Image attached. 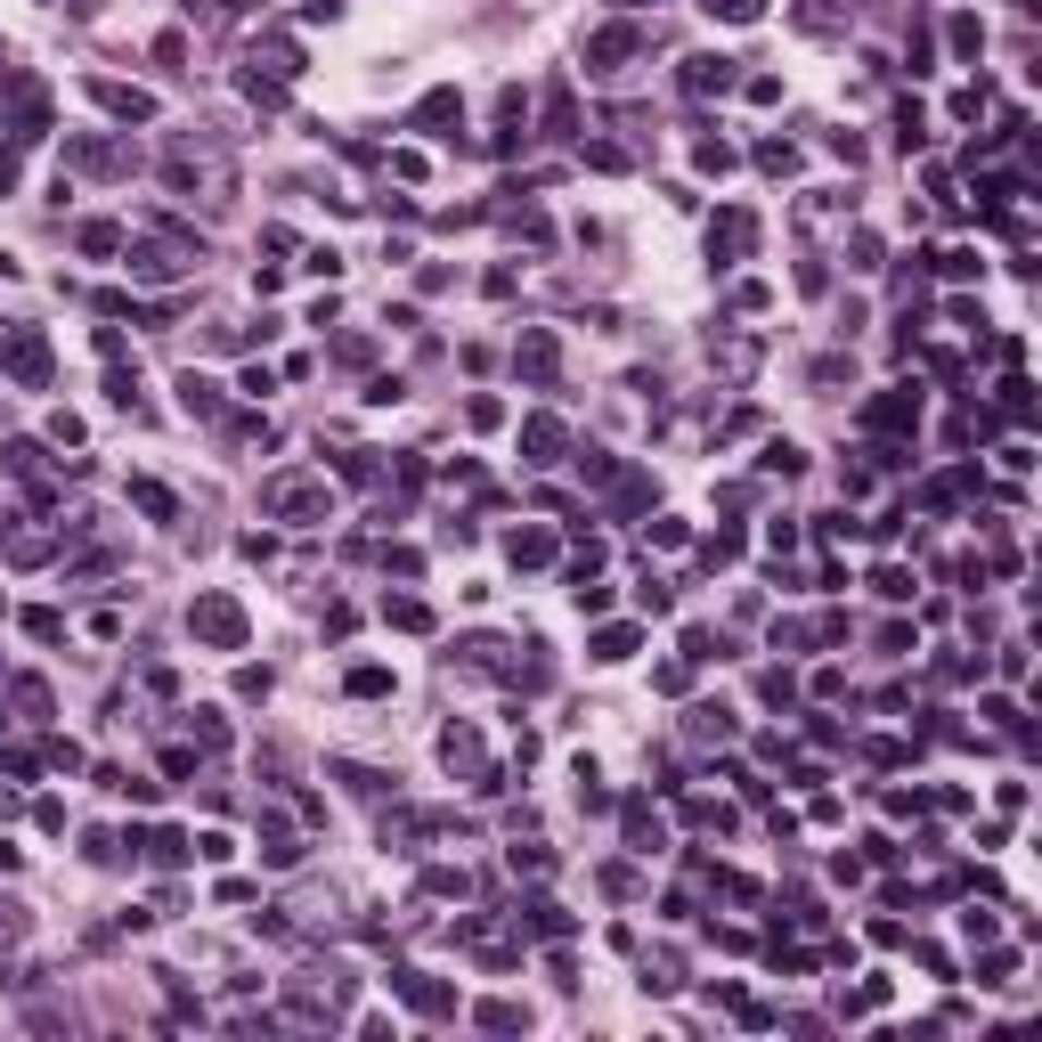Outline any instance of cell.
<instances>
[{
  "mask_svg": "<svg viewBox=\"0 0 1042 1042\" xmlns=\"http://www.w3.org/2000/svg\"><path fill=\"white\" fill-rule=\"evenodd\" d=\"M131 505H139V514H156V522H172L180 514V498L163 481H131Z\"/></svg>",
  "mask_w": 1042,
  "mask_h": 1042,
  "instance_id": "2e32d148",
  "label": "cell"
},
{
  "mask_svg": "<svg viewBox=\"0 0 1042 1042\" xmlns=\"http://www.w3.org/2000/svg\"><path fill=\"white\" fill-rule=\"evenodd\" d=\"M465 416H473V432H498V424H505V407H498V400H473Z\"/></svg>",
  "mask_w": 1042,
  "mask_h": 1042,
  "instance_id": "f546056e",
  "label": "cell"
},
{
  "mask_svg": "<svg viewBox=\"0 0 1042 1042\" xmlns=\"http://www.w3.org/2000/svg\"><path fill=\"white\" fill-rule=\"evenodd\" d=\"M0 367H9L25 391H41V383H49V343H41V327H9V334H0Z\"/></svg>",
  "mask_w": 1042,
  "mask_h": 1042,
  "instance_id": "3957f363",
  "label": "cell"
},
{
  "mask_svg": "<svg viewBox=\"0 0 1042 1042\" xmlns=\"http://www.w3.org/2000/svg\"><path fill=\"white\" fill-rule=\"evenodd\" d=\"M180 407H187V416H220V383L187 367V375H180Z\"/></svg>",
  "mask_w": 1042,
  "mask_h": 1042,
  "instance_id": "4fadbf2b",
  "label": "cell"
},
{
  "mask_svg": "<svg viewBox=\"0 0 1042 1042\" xmlns=\"http://www.w3.org/2000/svg\"><path fill=\"white\" fill-rule=\"evenodd\" d=\"M636 652V627H603V636H594V660H627Z\"/></svg>",
  "mask_w": 1042,
  "mask_h": 1042,
  "instance_id": "7402d4cb",
  "label": "cell"
},
{
  "mask_svg": "<svg viewBox=\"0 0 1042 1042\" xmlns=\"http://www.w3.org/2000/svg\"><path fill=\"white\" fill-rule=\"evenodd\" d=\"M473 1018H481L489 1034H514V1027H529V1010H522V1002H481Z\"/></svg>",
  "mask_w": 1042,
  "mask_h": 1042,
  "instance_id": "d6986e66",
  "label": "cell"
},
{
  "mask_svg": "<svg viewBox=\"0 0 1042 1042\" xmlns=\"http://www.w3.org/2000/svg\"><path fill=\"white\" fill-rule=\"evenodd\" d=\"M749 245H758V212H741V204H725V212L709 220V253H716V261H741Z\"/></svg>",
  "mask_w": 1042,
  "mask_h": 1042,
  "instance_id": "5b68a950",
  "label": "cell"
},
{
  "mask_svg": "<svg viewBox=\"0 0 1042 1042\" xmlns=\"http://www.w3.org/2000/svg\"><path fill=\"white\" fill-rule=\"evenodd\" d=\"M636 49H643V33H636V25H611V33H594V41H587V65H594V74H620Z\"/></svg>",
  "mask_w": 1042,
  "mask_h": 1042,
  "instance_id": "52a82bcc",
  "label": "cell"
},
{
  "mask_svg": "<svg viewBox=\"0 0 1042 1042\" xmlns=\"http://www.w3.org/2000/svg\"><path fill=\"white\" fill-rule=\"evenodd\" d=\"M758 172H774V180H782V172H798V147H782V139H765V147H758Z\"/></svg>",
  "mask_w": 1042,
  "mask_h": 1042,
  "instance_id": "cb8c5ba5",
  "label": "cell"
},
{
  "mask_svg": "<svg viewBox=\"0 0 1042 1042\" xmlns=\"http://www.w3.org/2000/svg\"><path fill=\"white\" fill-rule=\"evenodd\" d=\"M953 49H961V58H978V49H985V33H978V16H953Z\"/></svg>",
  "mask_w": 1042,
  "mask_h": 1042,
  "instance_id": "4316f807",
  "label": "cell"
},
{
  "mask_svg": "<svg viewBox=\"0 0 1042 1042\" xmlns=\"http://www.w3.org/2000/svg\"><path fill=\"white\" fill-rule=\"evenodd\" d=\"M522 449H529V465H554V456H562V424L554 416H529L522 424Z\"/></svg>",
  "mask_w": 1042,
  "mask_h": 1042,
  "instance_id": "8fae6325",
  "label": "cell"
},
{
  "mask_svg": "<svg viewBox=\"0 0 1042 1042\" xmlns=\"http://www.w3.org/2000/svg\"><path fill=\"white\" fill-rule=\"evenodd\" d=\"M261 505H269L278 522H318V514H327V481H310V473H285V481L261 489Z\"/></svg>",
  "mask_w": 1042,
  "mask_h": 1042,
  "instance_id": "7a4b0ae2",
  "label": "cell"
},
{
  "mask_svg": "<svg viewBox=\"0 0 1042 1042\" xmlns=\"http://www.w3.org/2000/svg\"><path fill=\"white\" fill-rule=\"evenodd\" d=\"M871 587H880V594H887V603H912V571H896V562H887V571H880V578H871Z\"/></svg>",
  "mask_w": 1042,
  "mask_h": 1042,
  "instance_id": "d4e9b609",
  "label": "cell"
},
{
  "mask_svg": "<svg viewBox=\"0 0 1042 1042\" xmlns=\"http://www.w3.org/2000/svg\"><path fill=\"white\" fill-rule=\"evenodd\" d=\"M514 929H529V936H571V912H562L554 896H529V904H514Z\"/></svg>",
  "mask_w": 1042,
  "mask_h": 1042,
  "instance_id": "ba28073f",
  "label": "cell"
},
{
  "mask_svg": "<svg viewBox=\"0 0 1042 1042\" xmlns=\"http://www.w3.org/2000/svg\"><path fill=\"white\" fill-rule=\"evenodd\" d=\"M351 692H358V700H375V692H391V669H358V676H351Z\"/></svg>",
  "mask_w": 1042,
  "mask_h": 1042,
  "instance_id": "83f0119b",
  "label": "cell"
},
{
  "mask_svg": "<svg viewBox=\"0 0 1042 1042\" xmlns=\"http://www.w3.org/2000/svg\"><path fill=\"white\" fill-rule=\"evenodd\" d=\"M383 620H391V627H407V636H424V627H432V603L400 594V603H383Z\"/></svg>",
  "mask_w": 1042,
  "mask_h": 1042,
  "instance_id": "ac0fdd59",
  "label": "cell"
},
{
  "mask_svg": "<svg viewBox=\"0 0 1042 1042\" xmlns=\"http://www.w3.org/2000/svg\"><path fill=\"white\" fill-rule=\"evenodd\" d=\"M685 82H692L700 98H709V90L725 98V90H733V58H692V65H685Z\"/></svg>",
  "mask_w": 1042,
  "mask_h": 1042,
  "instance_id": "5bb4252c",
  "label": "cell"
},
{
  "mask_svg": "<svg viewBox=\"0 0 1042 1042\" xmlns=\"http://www.w3.org/2000/svg\"><path fill=\"white\" fill-rule=\"evenodd\" d=\"M839 16H847V0H807V9H798V25L823 33V25H839Z\"/></svg>",
  "mask_w": 1042,
  "mask_h": 1042,
  "instance_id": "603a6c76",
  "label": "cell"
},
{
  "mask_svg": "<svg viewBox=\"0 0 1042 1042\" xmlns=\"http://www.w3.org/2000/svg\"><path fill=\"white\" fill-rule=\"evenodd\" d=\"M196 856H204V863H229L236 847H229V831H204V839H196Z\"/></svg>",
  "mask_w": 1042,
  "mask_h": 1042,
  "instance_id": "4dcf8cb0",
  "label": "cell"
},
{
  "mask_svg": "<svg viewBox=\"0 0 1042 1042\" xmlns=\"http://www.w3.org/2000/svg\"><path fill=\"white\" fill-rule=\"evenodd\" d=\"M620 9H643V0H620Z\"/></svg>",
  "mask_w": 1042,
  "mask_h": 1042,
  "instance_id": "d6a6232c",
  "label": "cell"
},
{
  "mask_svg": "<svg viewBox=\"0 0 1042 1042\" xmlns=\"http://www.w3.org/2000/svg\"><path fill=\"white\" fill-rule=\"evenodd\" d=\"M700 9H709V16H725V25H758V9H765V0H700Z\"/></svg>",
  "mask_w": 1042,
  "mask_h": 1042,
  "instance_id": "44dd1931",
  "label": "cell"
},
{
  "mask_svg": "<svg viewBox=\"0 0 1042 1042\" xmlns=\"http://www.w3.org/2000/svg\"><path fill=\"white\" fill-rule=\"evenodd\" d=\"M514 562L522 571H545V562H554V538H545V529H514Z\"/></svg>",
  "mask_w": 1042,
  "mask_h": 1042,
  "instance_id": "e0dca14e",
  "label": "cell"
},
{
  "mask_svg": "<svg viewBox=\"0 0 1042 1042\" xmlns=\"http://www.w3.org/2000/svg\"><path fill=\"white\" fill-rule=\"evenodd\" d=\"M571 131H578V107H571V90L554 82V90H545V139H571Z\"/></svg>",
  "mask_w": 1042,
  "mask_h": 1042,
  "instance_id": "9a60e30c",
  "label": "cell"
},
{
  "mask_svg": "<svg viewBox=\"0 0 1042 1042\" xmlns=\"http://www.w3.org/2000/svg\"><path fill=\"white\" fill-rule=\"evenodd\" d=\"M391 994L407 1002V1010H424V1018H456V985H440V978H424V969H391Z\"/></svg>",
  "mask_w": 1042,
  "mask_h": 1042,
  "instance_id": "277c9868",
  "label": "cell"
},
{
  "mask_svg": "<svg viewBox=\"0 0 1042 1042\" xmlns=\"http://www.w3.org/2000/svg\"><path fill=\"white\" fill-rule=\"evenodd\" d=\"M187 627H196V643H212V652H236V643H245L236 594H196V603H187Z\"/></svg>",
  "mask_w": 1042,
  "mask_h": 1042,
  "instance_id": "6da1fadb",
  "label": "cell"
},
{
  "mask_svg": "<svg viewBox=\"0 0 1042 1042\" xmlns=\"http://www.w3.org/2000/svg\"><path fill=\"white\" fill-rule=\"evenodd\" d=\"M25 636H33V643H58L65 620H58V611H25Z\"/></svg>",
  "mask_w": 1042,
  "mask_h": 1042,
  "instance_id": "484cf974",
  "label": "cell"
},
{
  "mask_svg": "<svg viewBox=\"0 0 1042 1042\" xmlns=\"http://www.w3.org/2000/svg\"><path fill=\"white\" fill-rule=\"evenodd\" d=\"M627 847H636V856H660V814L643 807V798H627Z\"/></svg>",
  "mask_w": 1042,
  "mask_h": 1042,
  "instance_id": "7c38bea8",
  "label": "cell"
},
{
  "mask_svg": "<svg viewBox=\"0 0 1042 1042\" xmlns=\"http://www.w3.org/2000/svg\"><path fill=\"white\" fill-rule=\"evenodd\" d=\"M936 278H953V285H961V278H978V253H969V245L936 253Z\"/></svg>",
  "mask_w": 1042,
  "mask_h": 1042,
  "instance_id": "ffe728a7",
  "label": "cell"
},
{
  "mask_svg": "<svg viewBox=\"0 0 1042 1042\" xmlns=\"http://www.w3.org/2000/svg\"><path fill=\"white\" fill-rule=\"evenodd\" d=\"M1010 969H1018V961H1010V953H985V969H978V985H1010Z\"/></svg>",
  "mask_w": 1042,
  "mask_h": 1042,
  "instance_id": "1f68e13d",
  "label": "cell"
},
{
  "mask_svg": "<svg viewBox=\"0 0 1042 1042\" xmlns=\"http://www.w3.org/2000/svg\"><path fill=\"white\" fill-rule=\"evenodd\" d=\"M514 367L529 375V383H554V334H538V327H529L522 343H514Z\"/></svg>",
  "mask_w": 1042,
  "mask_h": 1042,
  "instance_id": "30bf717a",
  "label": "cell"
},
{
  "mask_svg": "<svg viewBox=\"0 0 1042 1042\" xmlns=\"http://www.w3.org/2000/svg\"><path fill=\"white\" fill-rule=\"evenodd\" d=\"M90 98H98L107 114H123V123H147V114H156V98H147V90H123V82H90Z\"/></svg>",
  "mask_w": 1042,
  "mask_h": 1042,
  "instance_id": "9c48e42d",
  "label": "cell"
},
{
  "mask_svg": "<svg viewBox=\"0 0 1042 1042\" xmlns=\"http://www.w3.org/2000/svg\"><path fill=\"white\" fill-rule=\"evenodd\" d=\"M700 172H733V147L725 139H700Z\"/></svg>",
  "mask_w": 1042,
  "mask_h": 1042,
  "instance_id": "f1b7e54d",
  "label": "cell"
},
{
  "mask_svg": "<svg viewBox=\"0 0 1042 1042\" xmlns=\"http://www.w3.org/2000/svg\"><path fill=\"white\" fill-rule=\"evenodd\" d=\"M863 424H871V432H912V424H920V391H912V383H904V391H880V400L863 407Z\"/></svg>",
  "mask_w": 1042,
  "mask_h": 1042,
  "instance_id": "8992f818",
  "label": "cell"
}]
</instances>
